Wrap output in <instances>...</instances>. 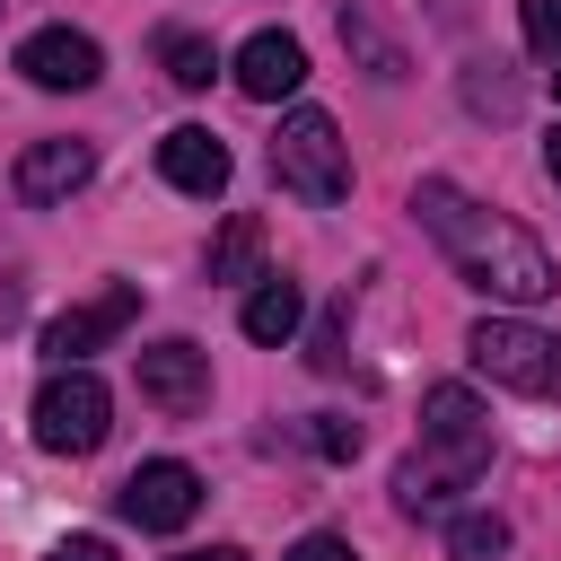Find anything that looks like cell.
Masks as SVG:
<instances>
[{
  "label": "cell",
  "mask_w": 561,
  "mask_h": 561,
  "mask_svg": "<svg viewBox=\"0 0 561 561\" xmlns=\"http://www.w3.org/2000/svg\"><path fill=\"white\" fill-rule=\"evenodd\" d=\"M158 175H167L175 193L210 202V193H228V140L202 131V123H175V131L158 140Z\"/></svg>",
  "instance_id": "12"
},
{
  "label": "cell",
  "mask_w": 561,
  "mask_h": 561,
  "mask_svg": "<svg viewBox=\"0 0 561 561\" xmlns=\"http://www.w3.org/2000/svg\"><path fill=\"white\" fill-rule=\"evenodd\" d=\"M465 351H473V368H482L491 386H508V394H561V333H543V324H526V316H482V324L465 333Z\"/></svg>",
  "instance_id": "4"
},
{
  "label": "cell",
  "mask_w": 561,
  "mask_h": 561,
  "mask_svg": "<svg viewBox=\"0 0 561 561\" xmlns=\"http://www.w3.org/2000/svg\"><path fill=\"white\" fill-rule=\"evenodd\" d=\"M298 316H307V298H298V280H280V272H263L237 324H245V342H289V333H298Z\"/></svg>",
  "instance_id": "13"
},
{
  "label": "cell",
  "mask_w": 561,
  "mask_h": 561,
  "mask_svg": "<svg viewBox=\"0 0 561 561\" xmlns=\"http://www.w3.org/2000/svg\"><path fill=\"white\" fill-rule=\"evenodd\" d=\"M237 88H245L254 105L298 96V88H307V53H298V35H280V26L245 35V44H237Z\"/></svg>",
  "instance_id": "11"
},
{
  "label": "cell",
  "mask_w": 561,
  "mask_h": 561,
  "mask_svg": "<svg viewBox=\"0 0 561 561\" xmlns=\"http://www.w3.org/2000/svg\"><path fill=\"white\" fill-rule=\"evenodd\" d=\"M131 316H140V289H131V280H105L96 298H79V307H61V316L44 324V351H53L61 368H79V359L105 351L114 333H131Z\"/></svg>",
  "instance_id": "7"
},
{
  "label": "cell",
  "mask_w": 561,
  "mask_h": 561,
  "mask_svg": "<svg viewBox=\"0 0 561 561\" xmlns=\"http://www.w3.org/2000/svg\"><path fill=\"white\" fill-rule=\"evenodd\" d=\"M465 105L491 114V123H508V114H517V79H508V61H473V70H465Z\"/></svg>",
  "instance_id": "17"
},
{
  "label": "cell",
  "mask_w": 561,
  "mask_h": 561,
  "mask_svg": "<svg viewBox=\"0 0 561 561\" xmlns=\"http://www.w3.org/2000/svg\"><path fill=\"white\" fill-rule=\"evenodd\" d=\"M44 561H114V543H105V535H61Z\"/></svg>",
  "instance_id": "22"
},
{
  "label": "cell",
  "mask_w": 561,
  "mask_h": 561,
  "mask_svg": "<svg viewBox=\"0 0 561 561\" xmlns=\"http://www.w3.org/2000/svg\"><path fill=\"white\" fill-rule=\"evenodd\" d=\"M114 508H123L140 535H175V526L202 508V473H193V465H175V456H149V465H131V473H123Z\"/></svg>",
  "instance_id": "6"
},
{
  "label": "cell",
  "mask_w": 561,
  "mask_h": 561,
  "mask_svg": "<svg viewBox=\"0 0 561 561\" xmlns=\"http://www.w3.org/2000/svg\"><path fill=\"white\" fill-rule=\"evenodd\" d=\"M88 175H96V149H88V140H26L9 184H18V202H35V210H44V202H70Z\"/></svg>",
  "instance_id": "10"
},
{
  "label": "cell",
  "mask_w": 561,
  "mask_h": 561,
  "mask_svg": "<svg viewBox=\"0 0 561 561\" xmlns=\"http://www.w3.org/2000/svg\"><path fill=\"white\" fill-rule=\"evenodd\" d=\"M140 394H149L167 421H193V412L210 403V351L184 342V333L149 342V351H140Z\"/></svg>",
  "instance_id": "8"
},
{
  "label": "cell",
  "mask_w": 561,
  "mask_h": 561,
  "mask_svg": "<svg viewBox=\"0 0 561 561\" xmlns=\"http://www.w3.org/2000/svg\"><path fill=\"white\" fill-rule=\"evenodd\" d=\"M210 280H263V219H254V210H237V219L219 228V245H210Z\"/></svg>",
  "instance_id": "14"
},
{
  "label": "cell",
  "mask_w": 561,
  "mask_h": 561,
  "mask_svg": "<svg viewBox=\"0 0 561 561\" xmlns=\"http://www.w3.org/2000/svg\"><path fill=\"white\" fill-rule=\"evenodd\" d=\"M552 96H561V70H552Z\"/></svg>",
  "instance_id": "26"
},
{
  "label": "cell",
  "mask_w": 561,
  "mask_h": 561,
  "mask_svg": "<svg viewBox=\"0 0 561 561\" xmlns=\"http://www.w3.org/2000/svg\"><path fill=\"white\" fill-rule=\"evenodd\" d=\"M342 44L368 61V79H403V53H394V44L368 26V0H342Z\"/></svg>",
  "instance_id": "16"
},
{
  "label": "cell",
  "mask_w": 561,
  "mask_h": 561,
  "mask_svg": "<svg viewBox=\"0 0 561 561\" xmlns=\"http://www.w3.org/2000/svg\"><path fill=\"white\" fill-rule=\"evenodd\" d=\"M289 561H359V552H351V535H307V543H289Z\"/></svg>",
  "instance_id": "23"
},
{
  "label": "cell",
  "mask_w": 561,
  "mask_h": 561,
  "mask_svg": "<svg viewBox=\"0 0 561 561\" xmlns=\"http://www.w3.org/2000/svg\"><path fill=\"white\" fill-rule=\"evenodd\" d=\"M543 167H552V184H561V131H552V140H543Z\"/></svg>",
  "instance_id": "25"
},
{
  "label": "cell",
  "mask_w": 561,
  "mask_h": 561,
  "mask_svg": "<svg viewBox=\"0 0 561 561\" xmlns=\"http://www.w3.org/2000/svg\"><path fill=\"white\" fill-rule=\"evenodd\" d=\"M158 61H167L175 88H210V70H219L210 35H193V26H167V35H158Z\"/></svg>",
  "instance_id": "15"
},
{
  "label": "cell",
  "mask_w": 561,
  "mask_h": 561,
  "mask_svg": "<svg viewBox=\"0 0 561 561\" xmlns=\"http://www.w3.org/2000/svg\"><path fill=\"white\" fill-rule=\"evenodd\" d=\"M412 219L438 237V254L482 289V298H500V307H535V298H552L561 289V272H552V254L508 219V210H491V202H473L465 184H447V175H421L412 184Z\"/></svg>",
  "instance_id": "1"
},
{
  "label": "cell",
  "mask_w": 561,
  "mask_h": 561,
  "mask_svg": "<svg viewBox=\"0 0 561 561\" xmlns=\"http://www.w3.org/2000/svg\"><path fill=\"white\" fill-rule=\"evenodd\" d=\"M482 465H491V412L473 403V386H430L421 394V447L394 465V500L438 508V500L473 491Z\"/></svg>",
  "instance_id": "2"
},
{
  "label": "cell",
  "mask_w": 561,
  "mask_h": 561,
  "mask_svg": "<svg viewBox=\"0 0 561 561\" xmlns=\"http://www.w3.org/2000/svg\"><path fill=\"white\" fill-rule=\"evenodd\" d=\"M18 70H26L35 88H96L105 53H96V35H79V26H35V35L18 44Z\"/></svg>",
  "instance_id": "9"
},
{
  "label": "cell",
  "mask_w": 561,
  "mask_h": 561,
  "mask_svg": "<svg viewBox=\"0 0 561 561\" xmlns=\"http://www.w3.org/2000/svg\"><path fill=\"white\" fill-rule=\"evenodd\" d=\"M517 26L543 61H561V0H517Z\"/></svg>",
  "instance_id": "20"
},
{
  "label": "cell",
  "mask_w": 561,
  "mask_h": 561,
  "mask_svg": "<svg viewBox=\"0 0 561 561\" xmlns=\"http://www.w3.org/2000/svg\"><path fill=\"white\" fill-rule=\"evenodd\" d=\"M307 438H316V456H333V465H351V456H359V421H342V412H316V430H307Z\"/></svg>",
  "instance_id": "21"
},
{
  "label": "cell",
  "mask_w": 561,
  "mask_h": 561,
  "mask_svg": "<svg viewBox=\"0 0 561 561\" xmlns=\"http://www.w3.org/2000/svg\"><path fill=\"white\" fill-rule=\"evenodd\" d=\"M105 430H114V394H105V377H88V368H53V377L35 386V447H53V456H88V447H105Z\"/></svg>",
  "instance_id": "5"
},
{
  "label": "cell",
  "mask_w": 561,
  "mask_h": 561,
  "mask_svg": "<svg viewBox=\"0 0 561 561\" xmlns=\"http://www.w3.org/2000/svg\"><path fill=\"white\" fill-rule=\"evenodd\" d=\"M447 552H456V561H500V552H508V526H500V517H456V526H447Z\"/></svg>",
  "instance_id": "18"
},
{
  "label": "cell",
  "mask_w": 561,
  "mask_h": 561,
  "mask_svg": "<svg viewBox=\"0 0 561 561\" xmlns=\"http://www.w3.org/2000/svg\"><path fill=\"white\" fill-rule=\"evenodd\" d=\"M175 561H245L237 543H210V552H175Z\"/></svg>",
  "instance_id": "24"
},
{
  "label": "cell",
  "mask_w": 561,
  "mask_h": 561,
  "mask_svg": "<svg viewBox=\"0 0 561 561\" xmlns=\"http://www.w3.org/2000/svg\"><path fill=\"white\" fill-rule=\"evenodd\" d=\"M272 175H280L298 202H316V210L351 202V149H342V131H333V114H316V105L280 114V131H272Z\"/></svg>",
  "instance_id": "3"
},
{
  "label": "cell",
  "mask_w": 561,
  "mask_h": 561,
  "mask_svg": "<svg viewBox=\"0 0 561 561\" xmlns=\"http://www.w3.org/2000/svg\"><path fill=\"white\" fill-rule=\"evenodd\" d=\"M342 333H351V289L316 316V333H307V368H342Z\"/></svg>",
  "instance_id": "19"
}]
</instances>
